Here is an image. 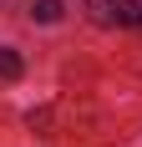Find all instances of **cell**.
<instances>
[{
	"label": "cell",
	"instance_id": "cell-1",
	"mask_svg": "<svg viewBox=\"0 0 142 147\" xmlns=\"http://www.w3.org/2000/svg\"><path fill=\"white\" fill-rule=\"evenodd\" d=\"M97 26H142V0H86Z\"/></svg>",
	"mask_w": 142,
	"mask_h": 147
},
{
	"label": "cell",
	"instance_id": "cell-2",
	"mask_svg": "<svg viewBox=\"0 0 142 147\" xmlns=\"http://www.w3.org/2000/svg\"><path fill=\"white\" fill-rule=\"evenodd\" d=\"M20 71H26V66H20V56H15L10 46H0V76H5V81H15Z\"/></svg>",
	"mask_w": 142,
	"mask_h": 147
},
{
	"label": "cell",
	"instance_id": "cell-3",
	"mask_svg": "<svg viewBox=\"0 0 142 147\" xmlns=\"http://www.w3.org/2000/svg\"><path fill=\"white\" fill-rule=\"evenodd\" d=\"M30 15H36L41 26H51V20H61V0H36V5H30Z\"/></svg>",
	"mask_w": 142,
	"mask_h": 147
}]
</instances>
